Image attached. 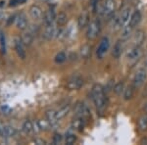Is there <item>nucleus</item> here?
Wrapping results in <instances>:
<instances>
[{
	"instance_id": "1",
	"label": "nucleus",
	"mask_w": 147,
	"mask_h": 145,
	"mask_svg": "<svg viewBox=\"0 0 147 145\" xmlns=\"http://www.w3.org/2000/svg\"><path fill=\"white\" fill-rule=\"evenodd\" d=\"M91 98L97 110L102 112L106 107V95L103 86L100 84H94L91 89Z\"/></svg>"
},
{
	"instance_id": "2",
	"label": "nucleus",
	"mask_w": 147,
	"mask_h": 145,
	"mask_svg": "<svg viewBox=\"0 0 147 145\" xmlns=\"http://www.w3.org/2000/svg\"><path fill=\"white\" fill-rule=\"evenodd\" d=\"M101 32V23L98 20H93L88 24L86 28V38L94 40Z\"/></svg>"
},
{
	"instance_id": "3",
	"label": "nucleus",
	"mask_w": 147,
	"mask_h": 145,
	"mask_svg": "<svg viewBox=\"0 0 147 145\" xmlns=\"http://www.w3.org/2000/svg\"><path fill=\"white\" fill-rule=\"evenodd\" d=\"M116 11V1L115 0H104L102 16L105 18H111Z\"/></svg>"
},
{
	"instance_id": "4",
	"label": "nucleus",
	"mask_w": 147,
	"mask_h": 145,
	"mask_svg": "<svg viewBox=\"0 0 147 145\" xmlns=\"http://www.w3.org/2000/svg\"><path fill=\"white\" fill-rule=\"evenodd\" d=\"M146 78H147L146 70L145 69H139L134 77V80H132V85H134L136 88H138V87H140L144 84Z\"/></svg>"
},
{
	"instance_id": "5",
	"label": "nucleus",
	"mask_w": 147,
	"mask_h": 145,
	"mask_svg": "<svg viewBox=\"0 0 147 145\" xmlns=\"http://www.w3.org/2000/svg\"><path fill=\"white\" fill-rule=\"evenodd\" d=\"M84 85V78L80 75H74L68 80L67 87L70 90H78Z\"/></svg>"
},
{
	"instance_id": "6",
	"label": "nucleus",
	"mask_w": 147,
	"mask_h": 145,
	"mask_svg": "<svg viewBox=\"0 0 147 145\" xmlns=\"http://www.w3.org/2000/svg\"><path fill=\"white\" fill-rule=\"evenodd\" d=\"M110 48V40L108 37H103L101 39L100 43H99L98 47L96 50V55L99 59L104 58V56L107 54V52Z\"/></svg>"
},
{
	"instance_id": "7",
	"label": "nucleus",
	"mask_w": 147,
	"mask_h": 145,
	"mask_svg": "<svg viewBox=\"0 0 147 145\" xmlns=\"http://www.w3.org/2000/svg\"><path fill=\"white\" fill-rule=\"evenodd\" d=\"M130 16H131V9H130V7H125L122 10V12H121L120 15L118 16V18H119V28H122L123 27H125V25L129 24Z\"/></svg>"
},
{
	"instance_id": "8",
	"label": "nucleus",
	"mask_w": 147,
	"mask_h": 145,
	"mask_svg": "<svg viewBox=\"0 0 147 145\" xmlns=\"http://www.w3.org/2000/svg\"><path fill=\"white\" fill-rule=\"evenodd\" d=\"M75 116L76 117L84 118L86 120L90 116V111H89V109L87 108V106L85 104L79 102L75 107Z\"/></svg>"
},
{
	"instance_id": "9",
	"label": "nucleus",
	"mask_w": 147,
	"mask_h": 145,
	"mask_svg": "<svg viewBox=\"0 0 147 145\" xmlns=\"http://www.w3.org/2000/svg\"><path fill=\"white\" fill-rule=\"evenodd\" d=\"M14 46H15V50L16 53L19 58H21L22 60L26 59V56H27V52H26V48H25V44L22 41V39L20 38H16L14 40Z\"/></svg>"
},
{
	"instance_id": "10",
	"label": "nucleus",
	"mask_w": 147,
	"mask_h": 145,
	"mask_svg": "<svg viewBox=\"0 0 147 145\" xmlns=\"http://www.w3.org/2000/svg\"><path fill=\"white\" fill-rule=\"evenodd\" d=\"M141 54H142V51H141L140 46H136V45H132L129 50H127V59L130 60V61H136L137 59L140 58Z\"/></svg>"
},
{
	"instance_id": "11",
	"label": "nucleus",
	"mask_w": 147,
	"mask_h": 145,
	"mask_svg": "<svg viewBox=\"0 0 147 145\" xmlns=\"http://www.w3.org/2000/svg\"><path fill=\"white\" fill-rule=\"evenodd\" d=\"M56 18H57V15H56V12L54 10V8H49L48 10L44 13V16H43L44 24H45L46 26L53 25L56 21Z\"/></svg>"
},
{
	"instance_id": "12",
	"label": "nucleus",
	"mask_w": 147,
	"mask_h": 145,
	"mask_svg": "<svg viewBox=\"0 0 147 145\" xmlns=\"http://www.w3.org/2000/svg\"><path fill=\"white\" fill-rule=\"evenodd\" d=\"M57 32H58V28H57L54 24L53 25L46 26L45 30H44V32H43V37L46 40H51L52 38L56 37Z\"/></svg>"
},
{
	"instance_id": "13",
	"label": "nucleus",
	"mask_w": 147,
	"mask_h": 145,
	"mask_svg": "<svg viewBox=\"0 0 147 145\" xmlns=\"http://www.w3.org/2000/svg\"><path fill=\"white\" fill-rule=\"evenodd\" d=\"M145 40V34H144L143 30H137L136 34L132 36V45H136V46H141L142 43Z\"/></svg>"
},
{
	"instance_id": "14",
	"label": "nucleus",
	"mask_w": 147,
	"mask_h": 145,
	"mask_svg": "<svg viewBox=\"0 0 147 145\" xmlns=\"http://www.w3.org/2000/svg\"><path fill=\"white\" fill-rule=\"evenodd\" d=\"M85 125V119L80 117H75L72 122V128L78 132H82Z\"/></svg>"
},
{
	"instance_id": "15",
	"label": "nucleus",
	"mask_w": 147,
	"mask_h": 145,
	"mask_svg": "<svg viewBox=\"0 0 147 145\" xmlns=\"http://www.w3.org/2000/svg\"><path fill=\"white\" fill-rule=\"evenodd\" d=\"M16 26L19 30H25L28 27V20L25 14H20L17 18H16Z\"/></svg>"
},
{
	"instance_id": "16",
	"label": "nucleus",
	"mask_w": 147,
	"mask_h": 145,
	"mask_svg": "<svg viewBox=\"0 0 147 145\" xmlns=\"http://www.w3.org/2000/svg\"><path fill=\"white\" fill-rule=\"evenodd\" d=\"M30 15L34 20H39L42 17V10L39 6L34 5L30 8Z\"/></svg>"
},
{
	"instance_id": "17",
	"label": "nucleus",
	"mask_w": 147,
	"mask_h": 145,
	"mask_svg": "<svg viewBox=\"0 0 147 145\" xmlns=\"http://www.w3.org/2000/svg\"><path fill=\"white\" fill-rule=\"evenodd\" d=\"M140 21H141V13L139 11H134V13L131 14V16H130L129 25H130L134 28L139 23H140Z\"/></svg>"
},
{
	"instance_id": "18",
	"label": "nucleus",
	"mask_w": 147,
	"mask_h": 145,
	"mask_svg": "<svg viewBox=\"0 0 147 145\" xmlns=\"http://www.w3.org/2000/svg\"><path fill=\"white\" fill-rule=\"evenodd\" d=\"M122 52H123V43L121 40H118L113 47L112 55L115 59H119L121 55H122Z\"/></svg>"
},
{
	"instance_id": "19",
	"label": "nucleus",
	"mask_w": 147,
	"mask_h": 145,
	"mask_svg": "<svg viewBox=\"0 0 147 145\" xmlns=\"http://www.w3.org/2000/svg\"><path fill=\"white\" fill-rule=\"evenodd\" d=\"M89 24V17L87 13H82L80 15L79 19H78V26L80 28H84L87 27Z\"/></svg>"
},
{
	"instance_id": "20",
	"label": "nucleus",
	"mask_w": 147,
	"mask_h": 145,
	"mask_svg": "<svg viewBox=\"0 0 147 145\" xmlns=\"http://www.w3.org/2000/svg\"><path fill=\"white\" fill-rule=\"evenodd\" d=\"M71 110V107L70 105H65L63 106L62 108H60L58 111H56V118L58 121L62 120L63 118H65L66 116L69 114V112Z\"/></svg>"
},
{
	"instance_id": "21",
	"label": "nucleus",
	"mask_w": 147,
	"mask_h": 145,
	"mask_svg": "<svg viewBox=\"0 0 147 145\" xmlns=\"http://www.w3.org/2000/svg\"><path fill=\"white\" fill-rule=\"evenodd\" d=\"M15 134H16V129L13 127H10V125L4 127L1 132V135L4 138H10V137H13Z\"/></svg>"
},
{
	"instance_id": "22",
	"label": "nucleus",
	"mask_w": 147,
	"mask_h": 145,
	"mask_svg": "<svg viewBox=\"0 0 147 145\" xmlns=\"http://www.w3.org/2000/svg\"><path fill=\"white\" fill-rule=\"evenodd\" d=\"M22 41L24 42V44L27 45V46H30V44L34 42V34L32 32H25L23 35H22Z\"/></svg>"
},
{
	"instance_id": "23",
	"label": "nucleus",
	"mask_w": 147,
	"mask_h": 145,
	"mask_svg": "<svg viewBox=\"0 0 147 145\" xmlns=\"http://www.w3.org/2000/svg\"><path fill=\"white\" fill-rule=\"evenodd\" d=\"M68 22V17L65 13H60L56 18V24L59 28L63 27V26L66 25V23Z\"/></svg>"
},
{
	"instance_id": "24",
	"label": "nucleus",
	"mask_w": 147,
	"mask_h": 145,
	"mask_svg": "<svg viewBox=\"0 0 147 145\" xmlns=\"http://www.w3.org/2000/svg\"><path fill=\"white\" fill-rule=\"evenodd\" d=\"M134 28L131 27L130 25H125V27L122 28V37L124 39H127V37H129V35L132 34V30H134Z\"/></svg>"
},
{
	"instance_id": "25",
	"label": "nucleus",
	"mask_w": 147,
	"mask_h": 145,
	"mask_svg": "<svg viewBox=\"0 0 147 145\" xmlns=\"http://www.w3.org/2000/svg\"><path fill=\"white\" fill-rule=\"evenodd\" d=\"M134 88H136V87H134V85H129V86H127V88H125V90H124V99L125 100H129V99L132 98L134 93Z\"/></svg>"
},
{
	"instance_id": "26",
	"label": "nucleus",
	"mask_w": 147,
	"mask_h": 145,
	"mask_svg": "<svg viewBox=\"0 0 147 145\" xmlns=\"http://www.w3.org/2000/svg\"><path fill=\"white\" fill-rule=\"evenodd\" d=\"M22 129H23V132L27 134H32V132H34V123L30 122V121H26V122H24L23 123Z\"/></svg>"
},
{
	"instance_id": "27",
	"label": "nucleus",
	"mask_w": 147,
	"mask_h": 145,
	"mask_svg": "<svg viewBox=\"0 0 147 145\" xmlns=\"http://www.w3.org/2000/svg\"><path fill=\"white\" fill-rule=\"evenodd\" d=\"M37 123H38L39 127L41 130H48L50 129V128L52 127V125L51 123L49 122L47 119H42V120H39L38 122H37Z\"/></svg>"
},
{
	"instance_id": "28",
	"label": "nucleus",
	"mask_w": 147,
	"mask_h": 145,
	"mask_svg": "<svg viewBox=\"0 0 147 145\" xmlns=\"http://www.w3.org/2000/svg\"><path fill=\"white\" fill-rule=\"evenodd\" d=\"M138 128L141 132L147 129V115H143L138 120Z\"/></svg>"
},
{
	"instance_id": "29",
	"label": "nucleus",
	"mask_w": 147,
	"mask_h": 145,
	"mask_svg": "<svg viewBox=\"0 0 147 145\" xmlns=\"http://www.w3.org/2000/svg\"><path fill=\"white\" fill-rule=\"evenodd\" d=\"M0 50H1L2 54L6 53V38L5 34L3 32H0Z\"/></svg>"
},
{
	"instance_id": "30",
	"label": "nucleus",
	"mask_w": 147,
	"mask_h": 145,
	"mask_svg": "<svg viewBox=\"0 0 147 145\" xmlns=\"http://www.w3.org/2000/svg\"><path fill=\"white\" fill-rule=\"evenodd\" d=\"M89 54H90V46L87 44L84 45L82 47V49H80V56L82 58H87L89 56Z\"/></svg>"
},
{
	"instance_id": "31",
	"label": "nucleus",
	"mask_w": 147,
	"mask_h": 145,
	"mask_svg": "<svg viewBox=\"0 0 147 145\" xmlns=\"http://www.w3.org/2000/svg\"><path fill=\"white\" fill-rule=\"evenodd\" d=\"M67 60V55L64 52H59L55 56V62L57 64H62Z\"/></svg>"
},
{
	"instance_id": "32",
	"label": "nucleus",
	"mask_w": 147,
	"mask_h": 145,
	"mask_svg": "<svg viewBox=\"0 0 147 145\" xmlns=\"http://www.w3.org/2000/svg\"><path fill=\"white\" fill-rule=\"evenodd\" d=\"M76 141H77V136H76L74 134H68L67 135H66V138H65L66 144L72 145V144L75 143Z\"/></svg>"
},
{
	"instance_id": "33",
	"label": "nucleus",
	"mask_w": 147,
	"mask_h": 145,
	"mask_svg": "<svg viewBox=\"0 0 147 145\" xmlns=\"http://www.w3.org/2000/svg\"><path fill=\"white\" fill-rule=\"evenodd\" d=\"M124 90H125V87H124V84H123V82H119V84H117L115 85V87H114V91L118 95L122 94V92H124Z\"/></svg>"
},
{
	"instance_id": "34",
	"label": "nucleus",
	"mask_w": 147,
	"mask_h": 145,
	"mask_svg": "<svg viewBox=\"0 0 147 145\" xmlns=\"http://www.w3.org/2000/svg\"><path fill=\"white\" fill-rule=\"evenodd\" d=\"M62 140H63L62 134H55L53 136V139H52V142H53V144H60L61 142H62Z\"/></svg>"
},
{
	"instance_id": "35",
	"label": "nucleus",
	"mask_w": 147,
	"mask_h": 145,
	"mask_svg": "<svg viewBox=\"0 0 147 145\" xmlns=\"http://www.w3.org/2000/svg\"><path fill=\"white\" fill-rule=\"evenodd\" d=\"M26 0H11L10 1V6H17L19 4L25 3Z\"/></svg>"
},
{
	"instance_id": "36",
	"label": "nucleus",
	"mask_w": 147,
	"mask_h": 145,
	"mask_svg": "<svg viewBox=\"0 0 147 145\" xmlns=\"http://www.w3.org/2000/svg\"><path fill=\"white\" fill-rule=\"evenodd\" d=\"M17 18L16 17L15 15H13V16H10V17H9V19L8 20H7V23H6V25L7 26H11L12 24H13L14 22H15V19Z\"/></svg>"
},
{
	"instance_id": "37",
	"label": "nucleus",
	"mask_w": 147,
	"mask_h": 145,
	"mask_svg": "<svg viewBox=\"0 0 147 145\" xmlns=\"http://www.w3.org/2000/svg\"><path fill=\"white\" fill-rule=\"evenodd\" d=\"M1 110H2V112H4L5 114H9V113L11 112V109L9 108V107L7 106V105L2 106V107H1Z\"/></svg>"
},
{
	"instance_id": "38",
	"label": "nucleus",
	"mask_w": 147,
	"mask_h": 145,
	"mask_svg": "<svg viewBox=\"0 0 147 145\" xmlns=\"http://www.w3.org/2000/svg\"><path fill=\"white\" fill-rule=\"evenodd\" d=\"M34 142H35V143H36V144H39V145H41V144H44V143H45V142H44L43 140H40V139H36Z\"/></svg>"
},
{
	"instance_id": "39",
	"label": "nucleus",
	"mask_w": 147,
	"mask_h": 145,
	"mask_svg": "<svg viewBox=\"0 0 147 145\" xmlns=\"http://www.w3.org/2000/svg\"><path fill=\"white\" fill-rule=\"evenodd\" d=\"M4 4H5V1H1V2H0V7H2Z\"/></svg>"
},
{
	"instance_id": "40",
	"label": "nucleus",
	"mask_w": 147,
	"mask_h": 145,
	"mask_svg": "<svg viewBox=\"0 0 147 145\" xmlns=\"http://www.w3.org/2000/svg\"><path fill=\"white\" fill-rule=\"evenodd\" d=\"M146 67H147V59H146Z\"/></svg>"
},
{
	"instance_id": "41",
	"label": "nucleus",
	"mask_w": 147,
	"mask_h": 145,
	"mask_svg": "<svg viewBox=\"0 0 147 145\" xmlns=\"http://www.w3.org/2000/svg\"><path fill=\"white\" fill-rule=\"evenodd\" d=\"M146 110H147V106H146Z\"/></svg>"
},
{
	"instance_id": "42",
	"label": "nucleus",
	"mask_w": 147,
	"mask_h": 145,
	"mask_svg": "<svg viewBox=\"0 0 147 145\" xmlns=\"http://www.w3.org/2000/svg\"><path fill=\"white\" fill-rule=\"evenodd\" d=\"M0 134H1V132H0Z\"/></svg>"
}]
</instances>
